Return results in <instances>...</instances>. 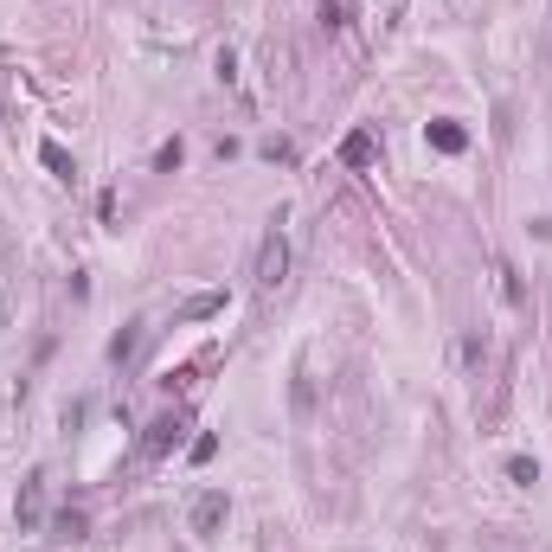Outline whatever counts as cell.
Instances as JSON below:
<instances>
[{"instance_id": "1", "label": "cell", "mask_w": 552, "mask_h": 552, "mask_svg": "<svg viewBox=\"0 0 552 552\" xmlns=\"http://www.w3.org/2000/svg\"><path fill=\"white\" fill-rule=\"evenodd\" d=\"M251 276H257V290H276V283L290 276V238H283V232H263V238H257Z\"/></svg>"}, {"instance_id": "7", "label": "cell", "mask_w": 552, "mask_h": 552, "mask_svg": "<svg viewBox=\"0 0 552 552\" xmlns=\"http://www.w3.org/2000/svg\"><path fill=\"white\" fill-rule=\"evenodd\" d=\"M213 309H225V296H193L186 302V315H213Z\"/></svg>"}, {"instance_id": "4", "label": "cell", "mask_w": 552, "mask_h": 552, "mask_svg": "<svg viewBox=\"0 0 552 552\" xmlns=\"http://www.w3.org/2000/svg\"><path fill=\"white\" fill-rule=\"evenodd\" d=\"M180 431H186V424H180V418H161V424H155V431H148V456H167V450H174V443H180Z\"/></svg>"}, {"instance_id": "6", "label": "cell", "mask_w": 552, "mask_h": 552, "mask_svg": "<svg viewBox=\"0 0 552 552\" xmlns=\"http://www.w3.org/2000/svg\"><path fill=\"white\" fill-rule=\"evenodd\" d=\"M39 520V475L26 481V495H20V527H33Z\"/></svg>"}, {"instance_id": "5", "label": "cell", "mask_w": 552, "mask_h": 552, "mask_svg": "<svg viewBox=\"0 0 552 552\" xmlns=\"http://www.w3.org/2000/svg\"><path fill=\"white\" fill-rule=\"evenodd\" d=\"M431 142H437V148H443V155H456V148H462V142H469V135H462V128H456V122H431Z\"/></svg>"}, {"instance_id": "2", "label": "cell", "mask_w": 552, "mask_h": 552, "mask_svg": "<svg viewBox=\"0 0 552 552\" xmlns=\"http://www.w3.org/2000/svg\"><path fill=\"white\" fill-rule=\"evenodd\" d=\"M340 161H347V167H373V135H366V128H354L347 142H340Z\"/></svg>"}, {"instance_id": "3", "label": "cell", "mask_w": 552, "mask_h": 552, "mask_svg": "<svg viewBox=\"0 0 552 552\" xmlns=\"http://www.w3.org/2000/svg\"><path fill=\"white\" fill-rule=\"evenodd\" d=\"M225 520V495H199V508H193V533H213Z\"/></svg>"}]
</instances>
